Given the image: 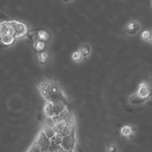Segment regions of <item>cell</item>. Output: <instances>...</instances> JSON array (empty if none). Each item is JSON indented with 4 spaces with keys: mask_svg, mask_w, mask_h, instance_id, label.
Returning <instances> with one entry per match:
<instances>
[{
    "mask_svg": "<svg viewBox=\"0 0 152 152\" xmlns=\"http://www.w3.org/2000/svg\"><path fill=\"white\" fill-rule=\"evenodd\" d=\"M37 87L42 96L48 102H60L65 105L67 104L61 88L53 79H44L38 83Z\"/></svg>",
    "mask_w": 152,
    "mask_h": 152,
    "instance_id": "6da1fadb",
    "label": "cell"
},
{
    "mask_svg": "<svg viewBox=\"0 0 152 152\" xmlns=\"http://www.w3.org/2000/svg\"><path fill=\"white\" fill-rule=\"evenodd\" d=\"M28 31L25 24L18 21H5L0 23V39L4 37L22 38Z\"/></svg>",
    "mask_w": 152,
    "mask_h": 152,
    "instance_id": "7a4b0ae2",
    "label": "cell"
},
{
    "mask_svg": "<svg viewBox=\"0 0 152 152\" xmlns=\"http://www.w3.org/2000/svg\"><path fill=\"white\" fill-rule=\"evenodd\" d=\"M35 141L39 145L41 152H48L50 145V139L46 137L43 131H41L39 133Z\"/></svg>",
    "mask_w": 152,
    "mask_h": 152,
    "instance_id": "3957f363",
    "label": "cell"
},
{
    "mask_svg": "<svg viewBox=\"0 0 152 152\" xmlns=\"http://www.w3.org/2000/svg\"><path fill=\"white\" fill-rule=\"evenodd\" d=\"M137 94L140 98L145 100L149 97L151 94V91L148 86L145 83H142L140 85Z\"/></svg>",
    "mask_w": 152,
    "mask_h": 152,
    "instance_id": "277c9868",
    "label": "cell"
},
{
    "mask_svg": "<svg viewBox=\"0 0 152 152\" xmlns=\"http://www.w3.org/2000/svg\"><path fill=\"white\" fill-rule=\"evenodd\" d=\"M140 28V26L135 22H131L126 25L125 31L130 35H133L137 33Z\"/></svg>",
    "mask_w": 152,
    "mask_h": 152,
    "instance_id": "5b68a950",
    "label": "cell"
},
{
    "mask_svg": "<svg viewBox=\"0 0 152 152\" xmlns=\"http://www.w3.org/2000/svg\"><path fill=\"white\" fill-rule=\"evenodd\" d=\"M53 106L54 115H59L65 108V105L60 102H51Z\"/></svg>",
    "mask_w": 152,
    "mask_h": 152,
    "instance_id": "8992f818",
    "label": "cell"
},
{
    "mask_svg": "<svg viewBox=\"0 0 152 152\" xmlns=\"http://www.w3.org/2000/svg\"><path fill=\"white\" fill-rule=\"evenodd\" d=\"M60 145L64 150H70L72 146V139L71 135L64 137Z\"/></svg>",
    "mask_w": 152,
    "mask_h": 152,
    "instance_id": "52a82bcc",
    "label": "cell"
},
{
    "mask_svg": "<svg viewBox=\"0 0 152 152\" xmlns=\"http://www.w3.org/2000/svg\"><path fill=\"white\" fill-rule=\"evenodd\" d=\"M43 112L45 115L48 117H53L54 116V111L52 103L50 102H47L43 107Z\"/></svg>",
    "mask_w": 152,
    "mask_h": 152,
    "instance_id": "ba28073f",
    "label": "cell"
},
{
    "mask_svg": "<svg viewBox=\"0 0 152 152\" xmlns=\"http://www.w3.org/2000/svg\"><path fill=\"white\" fill-rule=\"evenodd\" d=\"M42 131L46 137L49 139L52 138L56 135V133L53 130V128L49 127L45 123L43 125V130Z\"/></svg>",
    "mask_w": 152,
    "mask_h": 152,
    "instance_id": "9c48e42d",
    "label": "cell"
},
{
    "mask_svg": "<svg viewBox=\"0 0 152 152\" xmlns=\"http://www.w3.org/2000/svg\"><path fill=\"white\" fill-rule=\"evenodd\" d=\"M67 126L66 122L64 121H61L58 123L55 124L53 129L55 133H61L62 129Z\"/></svg>",
    "mask_w": 152,
    "mask_h": 152,
    "instance_id": "30bf717a",
    "label": "cell"
},
{
    "mask_svg": "<svg viewBox=\"0 0 152 152\" xmlns=\"http://www.w3.org/2000/svg\"><path fill=\"white\" fill-rule=\"evenodd\" d=\"M38 36L39 41L43 42L48 41L50 37L48 33L43 30H41L38 32Z\"/></svg>",
    "mask_w": 152,
    "mask_h": 152,
    "instance_id": "8fae6325",
    "label": "cell"
},
{
    "mask_svg": "<svg viewBox=\"0 0 152 152\" xmlns=\"http://www.w3.org/2000/svg\"><path fill=\"white\" fill-rule=\"evenodd\" d=\"M130 101L132 104H139L145 102V100L140 98L137 93L131 96L129 98Z\"/></svg>",
    "mask_w": 152,
    "mask_h": 152,
    "instance_id": "7c38bea8",
    "label": "cell"
},
{
    "mask_svg": "<svg viewBox=\"0 0 152 152\" xmlns=\"http://www.w3.org/2000/svg\"><path fill=\"white\" fill-rule=\"evenodd\" d=\"M90 51V48L88 44H83L80 46V51L81 55L84 56H88Z\"/></svg>",
    "mask_w": 152,
    "mask_h": 152,
    "instance_id": "4fadbf2b",
    "label": "cell"
},
{
    "mask_svg": "<svg viewBox=\"0 0 152 152\" xmlns=\"http://www.w3.org/2000/svg\"><path fill=\"white\" fill-rule=\"evenodd\" d=\"M0 41L4 45L9 46L12 45L15 42V39L12 37H4L1 38Z\"/></svg>",
    "mask_w": 152,
    "mask_h": 152,
    "instance_id": "5bb4252c",
    "label": "cell"
},
{
    "mask_svg": "<svg viewBox=\"0 0 152 152\" xmlns=\"http://www.w3.org/2000/svg\"><path fill=\"white\" fill-rule=\"evenodd\" d=\"M132 129L130 126H125L123 127L121 129V133L125 137H129L132 134Z\"/></svg>",
    "mask_w": 152,
    "mask_h": 152,
    "instance_id": "9a60e30c",
    "label": "cell"
},
{
    "mask_svg": "<svg viewBox=\"0 0 152 152\" xmlns=\"http://www.w3.org/2000/svg\"><path fill=\"white\" fill-rule=\"evenodd\" d=\"M26 152H41L39 145L35 141Z\"/></svg>",
    "mask_w": 152,
    "mask_h": 152,
    "instance_id": "2e32d148",
    "label": "cell"
},
{
    "mask_svg": "<svg viewBox=\"0 0 152 152\" xmlns=\"http://www.w3.org/2000/svg\"><path fill=\"white\" fill-rule=\"evenodd\" d=\"M70 114L68 111L65 109L59 115V116L61 121H64L66 122L70 117Z\"/></svg>",
    "mask_w": 152,
    "mask_h": 152,
    "instance_id": "e0dca14e",
    "label": "cell"
},
{
    "mask_svg": "<svg viewBox=\"0 0 152 152\" xmlns=\"http://www.w3.org/2000/svg\"><path fill=\"white\" fill-rule=\"evenodd\" d=\"M48 56V53L46 52H43L40 53L38 56V58H39V60L41 63H42V64H44L47 62Z\"/></svg>",
    "mask_w": 152,
    "mask_h": 152,
    "instance_id": "ac0fdd59",
    "label": "cell"
},
{
    "mask_svg": "<svg viewBox=\"0 0 152 152\" xmlns=\"http://www.w3.org/2000/svg\"><path fill=\"white\" fill-rule=\"evenodd\" d=\"M45 43H44V42L42 41H39L37 42L35 44V48L36 50H38V51H42V50H43L44 49V48H45Z\"/></svg>",
    "mask_w": 152,
    "mask_h": 152,
    "instance_id": "d6986e66",
    "label": "cell"
},
{
    "mask_svg": "<svg viewBox=\"0 0 152 152\" xmlns=\"http://www.w3.org/2000/svg\"><path fill=\"white\" fill-rule=\"evenodd\" d=\"M45 124H47L48 126L49 127L53 128V126L55 124V123H54L53 119H52V117H48L47 116V118H46V120H45Z\"/></svg>",
    "mask_w": 152,
    "mask_h": 152,
    "instance_id": "ffe728a7",
    "label": "cell"
},
{
    "mask_svg": "<svg viewBox=\"0 0 152 152\" xmlns=\"http://www.w3.org/2000/svg\"><path fill=\"white\" fill-rule=\"evenodd\" d=\"M73 59L75 61H80L82 58V55L80 52L76 51L73 54L72 56Z\"/></svg>",
    "mask_w": 152,
    "mask_h": 152,
    "instance_id": "44dd1931",
    "label": "cell"
},
{
    "mask_svg": "<svg viewBox=\"0 0 152 152\" xmlns=\"http://www.w3.org/2000/svg\"><path fill=\"white\" fill-rule=\"evenodd\" d=\"M70 133H71V129L67 126L62 129L61 134L64 137L70 135Z\"/></svg>",
    "mask_w": 152,
    "mask_h": 152,
    "instance_id": "7402d4cb",
    "label": "cell"
},
{
    "mask_svg": "<svg viewBox=\"0 0 152 152\" xmlns=\"http://www.w3.org/2000/svg\"><path fill=\"white\" fill-rule=\"evenodd\" d=\"M63 137H64L61 135V133H56V135L54 136V138H55L56 141L58 145L61 144L62 140H63Z\"/></svg>",
    "mask_w": 152,
    "mask_h": 152,
    "instance_id": "603a6c76",
    "label": "cell"
},
{
    "mask_svg": "<svg viewBox=\"0 0 152 152\" xmlns=\"http://www.w3.org/2000/svg\"><path fill=\"white\" fill-rule=\"evenodd\" d=\"M141 36L144 39H149V37L151 36V35H150L149 32L148 31H145L142 33V34H141Z\"/></svg>",
    "mask_w": 152,
    "mask_h": 152,
    "instance_id": "cb8c5ba5",
    "label": "cell"
},
{
    "mask_svg": "<svg viewBox=\"0 0 152 152\" xmlns=\"http://www.w3.org/2000/svg\"><path fill=\"white\" fill-rule=\"evenodd\" d=\"M107 152H116L117 148L114 145H111L107 148Z\"/></svg>",
    "mask_w": 152,
    "mask_h": 152,
    "instance_id": "d4e9b609",
    "label": "cell"
},
{
    "mask_svg": "<svg viewBox=\"0 0 152 152\" xmlns=\"http://www.w3.org/2000/svg\"><path fill=\"white\" fill-rule=\"evenodd\" d=\"M64 151V149L63 148L61 145H58L56 146L55 152H62Z\"/></svg>",
    "mask_w": 152,
    "mask_h": 152,
    "instance_id": "484cf974",
    "label": "cell"
},
{
    "mask_svg": "<svg viewBox=\"0 0 152 152\" xmlns=\"http://www.w3.org/2000/svg\"><path fill=\"white\" fill-rule=\"evenodd\" d=\"M52 119H53V121H54L55 124L58 123L59 122L61 121L59 115H54V116L52 117Z\"/></svg>",
    "mask_w": 152,
    "mask_h": 152,
    "instance_id": "4316f807",
    "label": "cell"
}]
</instances>
